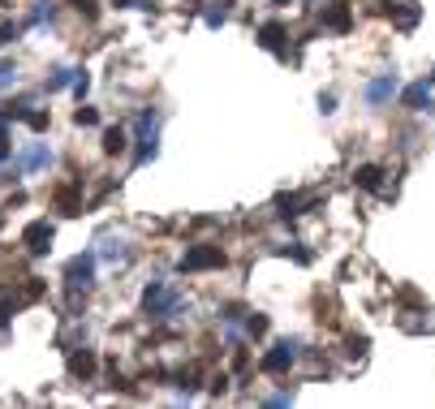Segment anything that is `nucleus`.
<instances>
[{
  "instance_id": "1",
  "label": "nucleus",
  "mask_w": 435,
  "mask_h": 409,
  "mask_svg": "<svg viewBox=\"0 0 435 409\" xmlns=\"http://www.w3.org/2000/svg\"><path fill=\"white\" fill-rule=\"evenodd\" d=\"M142 311L151 319H177V315H182V293L160 285V280H151L147 293H142Z\"/></svg>"
},
{
  "instance_id": "2",
  "label": "nucleus",
  "mask_w": 435,
  "mask_h": 409,
  "mask_svg": "<svg viewBox=\"0 0 435 409\" xmlns=\"http://www.w3.org/2000/svg\"><path fill=\"white\" fill-rule=\"evenodd\" d=\"M134 130H138V164H147V160H156V151H160V112L156 108H142L138 117H134Z\"/></svg>"
},
{
  "instance_id": "3",
  "label": "nucleus",
  "mask_w": 435,
  "mask_h": 409,
  "mask_svg": "<svg viewBox=\"0 0 435 409\" xmlns=\"http://www.w3.org/2000/svg\"><path fill=\"white\" fill-rule=\"evenodd\" d=\"M95 263H99V254L95 250H87V254H73V259L65 263V280H69V289L73 293H87L91 285H95Z\"/></svg>"
},
{
  "instance_id": "4",
  "label": "nucleus",
  "mask_w": 435,
  "mask_h": 409,
  "mask_svg": "<svg viewBox=\"0 0 435 409\" xmlns=\"http://www.w3.org/2000/svg\"><path fill=\"white\" fill-rule=\"evenodd\" d=\"M224 250L220 246H190L182 254V272H207V267H224Z\"/></svg>"
},
{
  "instance_id": "5",
  "label": "nucleus",
  "mask_w": 435,
  "mask_h": 409,
  "mask_svg": "<svg viewBox=\"0 0 435 409\" xmlns=\"http://www.w3.org/2000/svg\"><path fill=\"white\" fill-rule=\"evenodd\" d=\"M52 237H57L52 220H31V224H27V233H22V246H27L35 259H43V254L52 250Z\"/></svg>"
},
{
  "instance_id": "6",
  "label": "nucleus",
  "mask_w": 435,
  "mask_h": 409,
  "mask_svg": "<svg viewBox=\"0 0 435 409\" xmlns=\"http://www.w3.org/2000/svg\"><path fill=\"white\" fill-rule=\"evenodd\" d=\"M397 91H401V78H397V73H383V78H371V82L362 87V99H367L371 108H383Z\"/></svg>"
},
{
  "instance_id": "7",
  "label": "nucleus",
  "mask_w": 435,
  "mask_h": 409,
  "mask_svg": "<svg viewBox=\"0 0 435 409\" xmlns=\"http://www.w3.org/2000/svg\"><path fill=\"white\" fill-rule=\"evenodd\" d=\"M297 353H302V345L297 341H280L267 357H263V371L267 375H280V371H289L293 362H297Z\"/></svg>"
},
{
  "instance_id": "8",
  "label": "nucleus",
  "mask_w": 435,
  "mask_h": 409,
  "mask_svg": "<svg viewBox=\"0 0 435 409\" xmlns=\"http://www.w3.org/2000/svg\"><path fill=\"white\" fill-rule=\"evenodd\" d=\"M47 164H52V147H47V142H31V147L17 156V168H22V172H39V168H47Z\"/></svg>"
},
{
  "instance_id": "9",
  "label": "nucleus",
  "mask_w": 435,
  "mask_h": 409,
  "mask_svg": "<svg viewBox=\"0 0 435 409\" xmlns=\"http://www.w3.org/2000/svg\"><path fill=\"white\" fill-rule=\"evenodd\" d=\"M405 108H414V112H435V95H431V82H414V87H405Z\"/></svg>"
},
{
  "instance_id": "10",
  "label": "nucleus",
  "mask_w": 435,
  "mask_h": 409,
  "mask_svg": "<svg viewBox=\"0 0 435 409\" xmlns=\"http://www.w3.org/2000/svg\"><path fill=\"white\" fill-rule=\"evenodd\" d=\"M99 263H121L125 259V254H130V250H125V237H112V233H104V237H99Z\"/></svg>"
},
{
  "instance_id": "11",
  "label": "nucleus",
  "mask_w": 435,
  "mask_h": 409,
  "mask_svg": "<svg viewBox=\"0 0 435 409\" xmlns=\"http://www.w3.org/2000/svg\"><path fill=\"white\" fill-rule=\"evenodd\" d=\"M69 375L73 379H91L95 375V353L91 349H73L69 353Z\"/></svg>"
},
{
  "instance_id": "12",
  "label": "nucleus",
  "mask_w": 435,
  "mask_h": 409,
  "mask_svg": "<svg viewBox=\"0 0 435 409\" xmlns=\"http://www.w3.org/2000/svg\"><path fill=\"white\" fill-rule=\"evenodd\" d=\"M259 43L267 47V52H285V27H280V22H267V27L259 31Z\"/></svg>"
},
{
  "instance_id": "13",
  "label": "nucleus",
  "mask_w": 435,
  "mask_h": 409,
  "mask_svg": "<svg viewBox=\"0 0 435 409\" xmlns=\"http://www.w3.org/2000/svg\"><path fill=\"white\" fill-rule=\"evenodd\" d=\"M353 181L362 186V190H379V181H383V168H379V164H362V168L353 172Z\"/></svg>"
},
{
  "instance_id": "14",
  "label": "nucleus",
  "mask_w": 435,
  "mask_h": 409,
  "mask_svg": "<svg viewBox=\"0 0 435 409\" xmlns=\"http://www.w3.org/2000/svg\"><path fill=\"white\" fill-rule=\"evenodd\" d=\"M57 17V0H35V5H31V27H43V22H52Z\"/></svg>"
},
{
  "instance_id": "15",
  "label": "nucleus",
  "mask_w": 435,
  "mask_h": 409,
  "mask_svg": "<svg viewBox=\"0 0 435 409\" xmlns=\"http://www.w3.org/2000/svg\"><path fill=\"white\" fill-rule=\"evenodd\" d=\"M125 142H130V134H125L121 125L104 130V151H108V156H121V151H125Z\"/></svg>"
},
{
  "instance_id": "16",
  "label": "nucleus",
  "mask_w": 435,
  "mask_h": 409,
  "mask_svg": "<svg viewBox=\"0 0 435 409\" xmlns=\"http://www.w3.org/2000/svg\"><path fill=\"white\" fill-rule=\"evenodd\" d=\"M323 27H332V31H349V5H332V9L323 13Z\"/></svg>"
},
{
  "instance_id": "17",
  "label": "nucleus",
  "mask_w": 435,
  "mask_h": 409,
  "mask_svg": "<svg viewBox=\"0 0 435 409\" xmlns=\"http://www.w3.org/2000/svg\"><path fill=\"white\" fill-rule=\"evenodd\" d=\"M31 108H35V99H31V95H22V99H9V104H5V117H9V121H27Z\"/></svg>"
},
{
  "instance_id": "18",
  "label": "nucleus",
  "mask_w": 435,
  "mask_h": 409,
  "mask_svg": "<svg viewBox=\"0 0 435 409\" xmlns=\"http://www.w3.org/2000/svg\"><path fill=\"white\" fill-rule=\"evenodd\" d=\"M202 22H207L212 31H220L224 22H228V9H224V5H207V9H202Z\"/></svg>"
},
{
  "instance_id": "19",
  "label": "nucleus",
  "mask_w": 435,
  "mask_h": 409,
  "mask_svg": "<svg viewBox=\"0 0 435 409\" xmlns=\"http://www.w3.org/2000/svg\"><path fill=\"white\" fill-rule=\"evenodd\" d=\"M246 336H254V341L267 336V315H250L246 319Z\"/></svg>"
},
{
  "instance_id": "20",
  "label": "nucleus",
  "mask_w": 435,
  "mask_h": 409,
  "mask_svg": "<svg viewBox=\"0 0 435 409\" xmlns=\"http://www.w3.org/2000/svg\"><path fill=\"white\" fill-rule=\"evenodd\" d=\"M73 73L78 69H57L52 78H47V91H61V87H73Z\"/></svg>"
},
{
  "instance_id": "21",
  "label": "nucleus",
  "mask_w": 435,
  "mask_h": 409,
  "mask_svg": "<svg viewBox=\"0 0 435 409\" xmlns=\"http://www.w3.org/2000/svg\"><path fill=\"white\" fill-rule=\"evenodd\" d=\"M388 13H397V22H401V27H414V22H418V13H422V9H418V5H405V9H397V5H392Z\"/></svg>"
},
{
  "instance_id": "22",
  "label": "nucleus",
  "mask_w": 435,
  "mask_h": 409,
  "mask_svg": "<svg viewBox=\"0 0 435 409\" xmlns=\"http://www.w3.org/2000/svg\"><path fill=\"white\" fill-rule=\"evenodd\" d=\"M91 91V73L87 69H78V73H73V95H78V104H82V95Z\"/></svg>"
},
{
  "instance_id": "23",
  "label": "nucleus",
  "mask_w": 435,
  "mask_h": 409,
  "mask_svg": "<svg viewBox=\"0 0 435 409\" xmlns=\"http://www.w3.org/2000/svg\"><path fill=\"white\" fill-rule=\"evenodd\" d=\"M9 82H17V65L13 61H0V91H5Z\"/></svg>"
},
{
  "instance_id": "24",
  "label": "nucleus",
  "mask_w": 435,
  "mask_h": 409,
  "mask_svg": "<svg viewBox=\"0 0 435 409\" xmlns=\"http://www.w3.org/2000/svg\"><path fill=\"white\" fill-rule=\"evenodd\" d=\"M9 117H0V160H9Z\"/></svg>"
},
{
  "instance_id": "25",
  "label": "nucleus",
  "mask_w": 435,
  "mask_h": 409,
  "mask_svg": "<svg viewBox=\"0 0 435 409\" xmlns=\"http://www.w3.org/2000/svg\"><path fill=\"white\" fill-rule=\"evenodd\" d=\"M73 121H78V125H87V130H91V125H99V112H95V108H87V104H82V108H78V112H73Z\"/></svg>"
},
{
  "instance_id": "26",
  "label": "nucleus",
  "mask_w": 435,
  "mask_h": 409,
  "mask_svg": "<svg viewBox=\"0 0 435 409\" xmlns=\"http://www.w3.org/2000/svg\"><path fill=\"white\" fill-rule=\"evenodd\" d=\"M69 5H73V9H78V13H82L87 22H95V17H99V9H95V0H69Z\"/></svg>"
},
{
  "instance_id": "27",
  "label": "nucleus",
  "mask_w": 435,
  "mask_h": 409,
  "mask_svg": "<svg viewBox=\"0 0 435 409\" xmlns=\"http://www.w3.org/2000/svg\"><path fill=\"white\" fill-rule=\"evenodd\" d=\"M47 121H52V117H47V112H31L27 117V125H31V130L39 134V130H47Z\"/></svg>"
},
{
  "instance_id": "28",
  "label": "nucleus",
  "mask_w": 435,
  "mask_h": 409,
  "mask_svg": "<svg viewBox=\"0 0 435 409\" xmlns=\"http://www.w3.org/2000/svg\"><path fill=\"white\" fill-rule=\"evenodd\" d=\"M319 112H323V117L337 112V95H332V91H327V95H319Z\"/></svg>"
},
{
  "instance_id": "29",
  "label": "nucleus",
  "mask_w": 435,
  "mask_h": 409,
  "mask_svg": "<svg viewBox=\"0 0 435 409\" xmlns=\"http://www.w3.org/2000/svg\"><path fill=\"white\" fill-rule=\"evenodd\" d=\"M17 31H22V27H13V22H5V27H0V47H5V43H13V39H17Z\"/></svg>"
},
{
  "instance_id": "30",
  "label": "nucleus",
  "mask_w": 435,
  "mask_h": 409,
  "mask_svg": "<svg viewBox=\"0 0 435 409\" xmlns=\"http://www.w3.org/2000/svg\"><path fill=\"white\" fill-rule=\"evenodd\" d=\"M362 353H367V336H353L349 341V357H362Z\"/></svg>"
},
{
  "instance_id": "31",
  "label": "nucleus",
  "mask_w": 435,
  "mask_h": 409,
  "mask_svg": "<svg viewBox=\"0 0 435 409\" xmlns=\"http://www.w3.org/2000/svg\"><path fill=\"white\" fill-rule=\"evenodd\" d=\"M293 401V392H276V396H267V405H289Z\"/></svg>"
},
{
  "instance_id": "32",
  "label": "nucleus",
  "mask_w": 435,
  "mask_h": 409,
  "mask_svg": "<svg viewBox=\"0 0 435 409\" xmlns=\"http://www.w3.org/2000/svg\"><path fill=\"white\" fill-rule=\"evenodd\" d=\"M112 5H117V9H130V5H134V0H112Z\"/></svg>"
},
{
  "instance_id": "33",
  "label": "nucleus",
  "mask_w": 435,
  "mask_h": 409,
  "mask_svg": "<svg viewBox=\"0 0 435 409\" xmlns=\"http://www.w3.org/2000/svg\"><path fill=\"white\" fill-rule=\"evenodd\" d=\"M276 5H289V0H276Z\"/></svg>"
},
{
  "instance_id": "34",
  "label": "nucleus",
  "mask_w": 435,
  "mask_h": 409,
  "mask_svg": "<svg viewBox=\"0 0 435 409\" xmlns=\"http://www.w3.org/2000/svg\"><path fill=\"white\" fill-rule=\"evenodd\" d=\"M431 87H435V73H431Z\"/></svg>"
},
{
  "instance_id": "35",
  "label": "nucleus",
  "mask_w": 435,
  "mask_h": 409,
  "mask_svg": "<svg viewBox=\"0 0 435 409\" xmlns=\"http://www.w3.org/2000/svg\"><path fill=\"white\" fill-rule=\"evenodd\" d=\"M306 5H311V0H306Z\"/></svg>"
}]
</instances>
